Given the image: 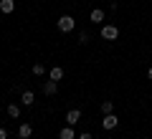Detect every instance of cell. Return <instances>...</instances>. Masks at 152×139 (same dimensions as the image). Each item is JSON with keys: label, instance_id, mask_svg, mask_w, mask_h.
Returning a JSON list of instances; mask_svg holds the SVG:
<instances>
[{"label": "cell", "instance_id": "6da1fadb", "mask_svg": "<svg viewBox=\"0 0 152 139\" xmlns=\"http://www.w3.org/2000/svg\"><path fill=\"white\" fill-rule=\"evenodd\" d=\"M56 28H58L61 33H71V31L76 28V20H74L71 15H61L58 20H56Z\"/></svg>", "mask_w": 152, "mask_h": 139}, {"label": "cell", "instance_id": "7a4b0ae2", "mask_svg": "<svg viewBox=\"0 0 152 139\" xmlns=\"http://www.w3.org/2000/svg\"><path fill=\"white\" fill-rule=\"evenodd\" d=\"M119 127V116H117V114H104V119H102V129L104 132H112V129H117Z\"/></svg>", "mask_w": 152, "mask_h": 139}, {"label": "cell", "instance_id": "3957f363", "mask_svg": "<svg viewBox=\"0 0 152 139\" xmlns=\"http://www.w3.org/2000/svg\"><path fill=\"white\" fill-rule=\"evenodd\" d=\"M102 38L104 41H117V36H119V28L117 25H102Z\"/></svg>", "mask_w": 152, "mask_h": 139}, {"label": "cell", "instance_id": "277c9868", "mask_svg": "<svg viewBox=\"0 0 152 139\" xmlns=\"http://www.w3.org/2000/svg\"><path fill=\"white\" fill-rule=\"evenodd\" d=\"M79 122H81V111H79V109H71V111H66V124H69V127H76Z\"/></svg>", "mask_w": 152, "mask_h": 139}, {"label": "cell", "instance_id": "5b68a950", "mask_svg": "<svg viewBox=\"0 0 152 139\" xmlns=\"http://www.w3.org/2000/svg\"><path fill=\"white\" fill-rule=\"evenodd\" d=\"M33 137V127H31V124H20V127H18V139H31Z\"/></svg>", "mask_w": 152, "mask_h": 139}, {"label": "cell", "instance_id": "8992f818", "mask_svg": "<svg viewBox=\"0 0 152 139\" xmlns=\"http://www.w3.org/2000/svg\"><path fill=\"white\" fill-rule=\"evenodd\" d=\"M56 91H58V81H43V94H46V96H53V94H56Z\"/></svg>", "mask_w": 152, "mask_h": 139}, {"label": "cell", "instance_id": "52a82bcc", "mask_svg": "<svg viewBox=\"0 0 152 139\" xmlns=\"http://www.w3.org/2000/svg\"><path fill=\"white\" fill-rule=\"evenodd\" d=\"M89 20L96 23V25H102V23H104V10H102V8H94L91 15H89Z\"/></svg>", "mask_w": 152, "mask_h": 139}, {"label": "cell", "instance_id": "ba28073f", "mask_svg": "<svg viewBox=\"0 0 152 139\" xmlns=\"http://www.w3.org/2000/svg\"><path fill=\"white\" fill-rule=\"evenodd\" d=\"M58 139H76V132H74V127H69V124H66V127L58 132Z\"/></svg>", "mask_w": 152, "mask_h": 139}, {"label": "cell", "instance_id": "9c48e42d", "mask_svg": "<svg viewBox=\"0 0 152 139\" xmlns=\"http://www.w3.org/2000/svg\"><path fill=\"white\" fill-rule=\"evenodd\" d=\"M48 79L51 81H61L64 79V68H61V66H53V68L48 71Z\"/></svg>", "mask_w": 152, "mask_h": 139}, {"label": "cell", "instance_id": "30bf717a", "mask_svg": "<svg viewBox=\"0 0 152 139\" xmlns=\"http://www.w3.org/2000/svg\"><path fill=\"white\" fill-rule=\"evenodd\" d=\"M15 10V3H13V0H0V13H13Z\"/></svg>", "mask_w": 152, "mask_h": 139}, {"label": "cell", "instance_id": "8fae6325", "mask_svg": "<svg viewBox=\"0 0 152 139\" xmlns=\"http://www.w3.org/2000/svg\"><path fill=\"white\" fill-rule=\"evenodd\" d=\"M20 101L26 104V106H31V104L36 101V94H33L31 89H26V91H23V96H20Z\"/></svg>", "mask_w": 152, "mask_h": 139}, {"label": "cell", "instance_id": "7c38bea8", "mask_svg": "<svg viewBox=\"0 0 152 139\" xmlns=\"http://www.w3.org/2000/svg\"><path fill=\"white\" fill-rule=\"evenodd\" d=\"M8 116L18 119V116H20V106H18V104H8Z\"/></svg>", "mask_w": 152, "mask_h": 139}, {"label": "cell", "instance_id": "4fadbf2b", "mask_svg": "<svg viewBox=\"0 0 152 139\" xmlns=\"http://www.w3.org/2000/svg\"><path fill=\"white\" fill-rule=\"evenodd\" d=\"M46 74V66L43 63H33V76H43Z\"/></svg>", "mask_w": 152, "mask_h": 139}, {"label": "cell", "instance_id": "5bb4252c", "mask_svg": "<svg viewBox=\"0 0 152 139\" xmlns=\"http://www.w3.org/2000/svg\"><path fill=\"white\" fill-rule=\"evenodd\" d=\"M114 111V104L112 101H102V114H112Z\"/></svg>", "mask_w": 152, "mask_h": 139}, {"label": "cell", "instance_id": "9a60e30c", "mask_svg": "<svg viewBox=\"0 0 152 139\" xmlns=\"http://www.w3.org/2000/svg\"><path fill=\"white\" fill-rule=\"evenodd\" d=\"M79 43L86 46V43H89V33H79Z\"/></svg>", "mask_w": 152, "mask_h": 139}, {"label": "cell", "instance_id": "2e32d148", "mask_svg": "<svg viewBox=\"0 0 152 139\" xmlns=\"http://www.w3.org/2000/svg\"><path fill=\"white\" fill-rule=\"evenodd\" d=\"M0 139H8V129L5 127H0Z\"/></svg>", "mask_w": 152, "mask_h": 139}, {"label": "cell", "instance_id": "e0dca14e", "mask_svg": "<svg viewBox=\"0 0 152 139\" xmlns=\"http://www.w3.org/2000/svg\"><path fill=\"white\" fill-rule=\"evenodd\" d=\"M76 139H94V137H91V134H89V132H84V134H79V137H76Z\"/></svg>", "mask_w": 152, "mask_h": 139}, {"label": "cell", "instance_id": "ac0fdd59", "mask_svg": "<svg viewBox=\"0 0 152 139\" xmlns=\"http://www.w3.org/2000/svg\"><path fill=\"white\" fill-rule=\"evenodd\" d=\"M147 79L152 81V66H150V68H147Z\"/></svg>", "mask_w": 152, "mask_h": 139}]
</instances>
